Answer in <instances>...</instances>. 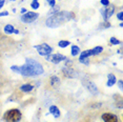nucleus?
I'll list each match as a JSON object with an SVG mask.
<instances>
[{
  "mask_svg": "<svg viewBox=\"0 0 123 122\" xmlns=\"http://www.w3.org/2000/svg\"><path fill=\"white\" fill-rule=\"evenodd\" d=\"M12 70L18 74H21L23 76L30 77V76H37V75L43 74V67L42 65L36 60L27 59L25 64L21 66H12Z\"/></svg>",
  "mask_w": 123,
  "mask_h": 122,
  "instance_id": "obj_1",
  "label": "nucleus"
},
{
  "mask_svg": "<svg viewBox=\"0 0 123 122\" xmlns=\"http://www.w3.org/2000/svg\"><path fill=\"white\" fill-rule=\"evenodd\" d=\"M74 17L75 15L71 12H57L47 18L46 25L49 27H58L66 21L74 19Z\"/></svg>",
  "mask_w": 123,
  "mask_h": 122,
  "instance_id": "obj_2",
  "label": "nucleus"
},
{
  "mask_svg": "<svg viewBox=\"0 0 123 122\" xmlns=\"http://www.w3.org/2000/svg\"><path fill=\"white\" fill-rule=\"evenodd\" d=\"M3 118L6 122H18L21 119V113L17 109H13V110H7L4 114Z\"/></svg>",
  "mask_w": 123,
  "mask_h": 122,
  "instance_id": "obj_3",
  "label": "nucleus"
},
{
  "mask_svg": "<svg viewBox=\"0 0 123 122\" xmlns=\"http://www.w3.org/2000/svg\"><path fill=\"white\" fill-rule=\"evenodd\" d=\"M35 49H37L39 55H41V56H47L53 52V49L46 43H42L40 45H35Z\"/></svg>",
  "mask_w": 123,
  "mask_h": 122,
  "instance_id": "obj_4",
  "label": "nucleus"
},
{
  "mask_svg": "<svg viewBox=\"0 0 123 122\" xmlns=\"http://www.w3.org/2000/svg\"><path fill=\"white\" fill-rule=\"evenodd\" d=\"M38 17H39V15L37 13L29 12V13H25L24 15H22L21 21L24 22V23H32V22H34Z\"/></svg>",
  "mask_w": 123,
  "mask_h": 122,
  "instance_id": "obj_5",
  "label": "nucleus"
},
{
  "mask_svg": "<svg viewBox=\"0 0 123 122\" xmlns=\"http://www.w3.org/2000/svg\"><path fill=\"white\" fill-rule=\"evenodd\" d=\"M45 57H46L47 61H51V62L55 63V64H57V63H59L63 60H65V56H63V55H61V54H53V55L49 54Z\"/></svg>",
  "mask_w": 123,
  "mask_h": 122,
  "instance_id": "obj_6",
  "label": "nucleus"
},
{
  "mask_svg": "<svg viewBox=\"0 0 123 122\" xmlns=\"http://www.w3.org/2000/svg\"><path fill=\"white\" fill-rule=\"evenodd\" d=\"M100 11H101V14L103 15V17H104L105 21H107V19L114 14L115 6H114V5H107L105 9H101Z\"/></svg>",
  "mask_w": 123,
  "mask_h": 122,
  "instance_id": "obj_7",
  "label": "nucleus"
},
{
  "mask_svg": "<svg viewBox=\"0 0 123 122\" xmlns=\"http://www.w3.org/2000/svg\"><path fill=\"white\" fill-rule=\"evenodd\" d=\"M83 83H84V85L86 86V88L91 92V94H93V95H98L99 91H98V87L95 85V83H93L92 81H88V80L83 81Z\"/></svg>",
  "mask_w": 123,
  "mask_h": 122,
  "instance_id": "obj_8",
  "label": "nucleus"
},
{
  "mask_svg": "<svg viewBox=\"0 0 123 122\" xmlns=\"http://www.w3.org/2000/svg\"><path fill=\"white\" fill-rule=\"evenodd\" d=\"M102 120L104 122H118V117L114 114L105 113L102 115Z\"/></svg>",
  "mask_w": 123,
  "mask_h": 122,
  "instance_id": "obj_9",
  "label": "nucleus"
},
{
  "mask_svg": "<svg viewBox=\"0 0 123 122\" xmlns=\"http://www.w3.org/2000/svg\"><path fill=\"white\" fill-rule=\"evenodd\" d=\"M4 32L6 33V34H13V33H15V34H18L19 30H15V27L13 25H11V24H6V25L4 26Z\"/></svg>",
  "mask_w": 123,
  "mask_h": 122,
  "instance_id": "obj_10",
  "label": "nucleus"
},
{
  "mask_svg": "<svg viewBox=\"0 0 123 122\" xmlns=\"http://www.w3.org/2000/svg\"><path fill=\"white\" fill-rule=\"evenodd\" d=\"M49 113H51L55 118H58L60 116V110L57 106H55V105H52V106L49 107Z\"/></svg>",
  "mask_w": 123,
  "mask_h": 122,
  "instance_id": "obj_11",
  "label": "nucleus"
},
{
  "mask_svg": "<svg viewBox=\"0 0 123 122\" xmlns=\"http://www.w3.org/2000/svg\"><path fill=\"white\" fill-rule=\"evenodd\" d=\"M117 82V79H116V76L113 74H110L107 77V86H113L115 83Z\"/></svg>",
  "mask_w": 123,
  "mask_h": 122,
  "instance_id": "obj_12",
  "label": "nucleus"
},
{
  "mask_svg": "<svg viewBox=\"0 0 123 122\" xmlns=\"http://www.w3.org/2000/svg\"><path fill=\"white\" fill-rule=\"evenodd\" d=\"M51 84H52V86H54V87H58L60 85L59 78H58V77H56V76H53L51 78Z\"/></svg>",
  "mask_w": 123,
  "mask_h": 122,
  "instance_id": "obj_13",
  "label": "nucleus"
},
{
  "mask_svg": "<svg viewBox=\"0 0 123 122\" xmlns=\"http://www.w3.org/2000/svg\"><path fill=\"white\" fill-rule=\"evenodd\" d=\"M22 92H25V93H29V92H31L34 88V86H33L32 84H23L22 86L20 87Z\"/></svg>",
  "mask_w": 123,
  "mask_h": 122,
  "instance_id": "obj_14",
  "label": "nucleus"
},
{
  "mask_svg": "<svg viewBox=\"0 0 123 122\" xmlns=\"http://www.w3.org/2000/svg\"><path fill=\"white\" fill-rule=\"evenodd\" d=\"M92 49H88V51H84V52H82L80 54V58L79 59H82V58H88L89 56H92Z\"/></svg>",
  "mask_w": 123,
  "mask_h": 122,
  "instance_id": "obj_15",
  "label": "nucleus"
},
{
  "mask_svg": "<svg viewBox=\"0 0 123 122\" xmlns=\"http://www.w3.org/2000/svg\"><path fill=\"white\" fill-rule=\"evenodd\" d=\"M103 51V48L102 46H96V48H94L93 49H92V54L93 55H99L101 54Z\"/></svg>",
  "mask_w": 123,
  "mask_h": 122,
  "instance_id": "obj_16",
  "label": "nucleus"
},
{
  "mask_svg": "<svg viewBox=\"0 0 123 122\" xmlns=\"http://www.w3.org/2000/svg\"><path fill=\"white\" fill-rule=\"evenodd\" d=\"M69 44H71V42L68 40H61V41H59L58 45H59V48H61V49H64V48H66V46H68Z\"/></svg>",
  "mask_w": 123,
  "mask_h": 122,
  "instance_id": "obj_17",
  "label": "nucleus"
},
{
  "mask_svg": "<svg viewBox=\"0 0 123 122\" xmlns=\"http://www.w3.org/2000/svg\"><path fill=\"white\" fill-rule=\"evenodd\" d=\"M79 53H80V49L78 48L77 45H73L72 46V55L73 56H77Z\"/></svg>",
  "mask_w": 123,
  "mask_h": 122,
  "instance_id": "obj_18",
  "label": "nucleus"
},
{
  "mask_svg": "<svg viewBox=\"0 0 123 122\" xmlns=\"http://www.w3.org/2000/svg\"><path fill=\"white\" fill-rule=\"evenodd\" d=\"M64 74H65L66 76L68 77V78H73V77H74V75H75V73H74V71H73V70H66V71H64Z\"/></svg>",
  "mask_w": 123,
  "mask_h": 122,
  "instance_id": "obj_19",
  "label": "nucleus"
},
{
  "mask_svg": "<svg viewBox=\"0 0 123 122\" xmlns=\"http://www.w3.org/2000/svg\"><path fill=\"white\" fill-rule=\"evenodd\" d=\"M31 6H32V9L37 10L38 7H39V2L37 1V0H34V1L32 2V4H31Z\"/></svg>",
  "mask_w": 123,
  "mask_h": 122,
  "instance_id": "obj_20",
  "label": "nucleus"
},
{
  "mask_svg": "<svg viewBox=\"0 0 123 122\" xmlns=\"http://www.w3.org/2000/svg\"><path fill=\"white\" fill-rule=\"evenodd\" d=\"M111 44H114V45H117V44H120L121 42H120L118 39H116L115 37H111Z\"/></svg>",
  "mask_w": 123,
  "mask_h": 122,
  "instance_id": "obj_21",
  "label": "nucleus"
},
{
  "mask_svg": "<svg viewBox=\"0 0 123 122\" xmlns=\"http://www.w3.org/2000/svg\"><path fill=\"white\" fill-rule=\"evenodd\" d=\"M79 61L81 63H84V64H88V58H82V59H79Z\"/></svg>",
  "mask_w": 123,
  "mask_h": 122,
  "instance_id": "obj_22",
  "label": "nucleus"
},
{
  "mask_svg": "<svg viewBox=\"0 0 123 122\" xmlns=\"http://www.w3.org/2000/svg\"><path fill=\"white\" fill-rule=\"evenodd\" d=\"M101 3L105 6H107V5H110V0H101Z\"/></svg>",
  "mask_w": 123,
  "mask_h": 122,
  "instance_id": "obj_23",
  "label": "nucleus"
},
{
  "mask_svg": "<svg viewBox=\"0 0 123 122\" xmlns=\"http://www.w3.org/2000/svg\"><path fill=\"white\" fill-rule=\"evenodd\" d=\"M47 2H49V4L51 5V6H55V3H56L55 0H47Z\"/></svg>",
  "mask_w": 123,
  "mask_h": 122,
  "instance_id": "obj_24",
  "label": "nucleus"
},
{
  "mask_svg": "<svg viewBox=\"0 0 123 122\" xmlns=\"http://www.w3.org/2000/svg\"><path fill=\"white\" fill-rule=\"evenodd\" d=\"M117 17H118L119 20H122V18H123V13H122V12L118 13V14H117Z\"/></svg>",
  "mask_w": 123,
  "mask_h": 122,
  "instance_id": "obj_25",
  "label": "nucleus"
},
{
  "mask_svg": "<svg viewBox=\"0 0 123 122\" xmlns=\"http://www.w3.org/2000/svg\"><path fill=\"white\" fill-rule=\"evenodd\" d=\"M9 15V13L7 12H2V13H0V17H2V16H7Z\"/></svg>",
  "mask_w": 123,
  "mask_h": 122,
  "instance_id": "obj_26",
  "label": "nucleus"
},
{
  "mask_svg": "<svg viewBox=\"0 0 123 122\" xmlns=\"http://www.w3.org/2000/svg\"><path fill=\"white\" fill-rule=\"evenodd\" d=\"M103 26H105V27H110L111 26V24L110 23H108V22H104V23H103Z\"/></svg>",
  "mask_w": 123,
  "mask_h": 122,
  "instance_id": "obj_27",
  "label": "nucleus"
},
{
  "mask_svg": "<svg viewBox=\"0 0 123 122\" xmlns=\"http://www.w3.org/2000/svg\"><path fill=\"white\" fill-rule=\"evenodd\" d=\"M4 5V0H0V9Z\"/></svg>",
  "mask_w": 123,
  "mask_h": 122,
  "instance_id": "obj_28",
  "label": "nucleus"
},
{
  "mask_svg": "<svg viewBox=\"0 0 123 122\" xmlns=\"http://www.w3.org/2000/svg\"><path fill=\"white\" fill-rule=\"evenodd\" d=\"M119 88H120V90H122V81H121V80L119 81Z\"/></svg>",
  "mask_w": 123,
  "mask_h": 122,
  "instance_id": "obj_29",
  "label": "nucleus"
},
{
  "mask_svg": "<svg viewBox=\"0 0 123 122\" xmlns=\"http://www.w3.org/2000/svg\"><path fill=\"white\" fill-rule=\"evenodd\" d=\"M21 13L23 14V13H26V9H21Z\"/></svg>",
  "mask_w": 123,
  "mask_h": 122,
  "instance_id": "obj_30",
  "label": "nucleus"
}]
</instances>
